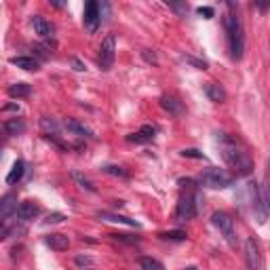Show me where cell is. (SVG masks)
<instances>
[{"label":"cell","mask_w":270,"mask_h":270,"mask_svg":"<svg viewBox=\"0 0 270 270\" xmlns=\"http://www.w3.org/2000/svg\"><path fill=\"white\" fill-rule=\"evenodd\" d=\"M220 139H222V158H224V163L236 173V178L251 176V171H253L251 156L245 152V150L236 144V139H232L230 135L222 133Z\"/></svg>","instance_id":"6da1fadb"},{"label":"cell","mask_w":270,"mask_h":270,"mask_svg":"<svg viewBox=\"0 0 270 270\" xmlns=\"http://www.w3.org/2000/svg\"><path fill=\"white\" fill-rule=\"evenodd\" d=\"M224 28H226V38H228V51L230 57L234 61L243 59L245 51V36H243V23L234 13L224 15Z\"/></svg>","instance_id":"7a4b0ae2"},{"label":"cell","mask_w":270,"mask_h":270,"mask_svg":"<svg viewBox=\"0 0 270 270\" xmlns=\"http://www.w3.org/2000/svg\"><path fill=\"white\" fill-rule=\"evenodd\" d=\"M198 181H201L203 186H207V188L218 190V188H228V186H232L234 178L230 176L228 171H224V169H218V167H209V169H205V171L201 173Z\"/></svg>","instance_id":"3957f363"},{"label":"cell","mask_w":270,"mask_h":270,"mask_svg":"<svg viewBox=\"0 0 270 270\" xmlns=\"http://www.w3.org/2000/svg\"><path fill=\"white\" fill-rule=\"evenodd\" d=\"M211 222L213 226H216L222 234H224V239L232 245V247H236V234H234V220L228 216V213L224 211H216L211 216Z\"/></svg>","instance_id":"277c9868"},{"label":"cell","mask_w":270,"mask_h":270,"mask_svg":"<svg viewBox=\"0 0 270 270\" xmlns=\"http://www.w3.org/2000/svg\"><path fill=\"white\" fill-rule=\"evenodd\" d=\"M114 57H116V38H114V34H108L99 45V57H97L99 68L108 72V70L114 66Z\"/></svg>","instance_id":"5b68a950"},{"label":"cell","mask_w":270,"mask_h":270,"mask_svg":"<svg viewBox=\"0 0 270 270\" xmlns=\"http://www.w3.org/2000/svg\"><path fill=\"white\" fill-rule=\"evenodd\" d=\"M196 196H190V194H186V196H181L180 198V203H178V207H176V222H188V220H192L194 216H196Z\"/></svg>","instance_id":"8992f818"},{"label":"cell","mask_w":270,"mask_h":270,"mask_svg":"<svg viewBox=\"0 0 270 270\" xmlns=\"http://www.w3.org/2000/svg\"><path fill=\"white\" fill-rule=\"evenodd\" d=\"M101 26V17H99V2H95V0H91V2L85 4V28L89 34H95V32L99 30Z\"/></svg>","instance_id":"52a82bcc"},{"label":"cell","mask_w":270,"mask_h":270,"mask_svg":"<svg viewBox=\"0 0 270 270\" xmlns=\"http://www.w3.org/2000/svg\"><path fill=\"white\" fill-rule=\"evenodd\" d=\"M245 262H247L249 270H262V253H260V245L256 239L245 241Z\"/></svg>","instance_id":"ba28073f"},{"label":"cell","mask_w":270,"mask_h":270,"mask_svg":"<svg viewBox=\"0 0 270 270\" xmlns=\"http://www.w3.org/2000/svg\"><path fill=\"white\" fill-rule=\"evenodd\" d=\"M45 245L51 247L53 251H66L70 247V236L61 232H51L45 236Z\"/></svg>","instance_id":"9c48e42d"},{"label":"cell","mask_w":270,"mask_h":270,"mask_svg":"<svg viewBox=\"0 0 270 270\" xmlns=\"http://www.w3.org/2000/svg\"><path fill=\"white\" fill-rule=\"evenodd\" d=\"M154 127L152 125H144L137 133H129L127 135V141H131V144H148V141L154 139Z\"/></svg>","instance_id":"30bf717a"},{"label":"cell","mask_w":270,"mask_h":270,"mask_svg":"<svg viewBox=\"0 0 270 270\" xmlns=\"http://www.w3.org/2000/svg\"><path fill=\"white\" fill-rule=\"evenodd\" d=\"M15 213H17V218L21 222H30V220H34L38 213H41V207L34 203V201H26V203H21L17 209H15Z\"/></svg>","instance_id":"8fae6325"},{"label":"cell","mask_w":270,"mask_h":270,"mask_svg":"<svg viewBox=\"0 0 270 270\" xmlns=\"http://www.w3.org/2000/svg\"><path fill=\"white\" fill-rule=\"evenodd\" d=\"M256 213H258V222H260V224H264L266 216H268V190H266V184H262L260 190H258V207H256Z\"/></svg>","instance_id":"7c38bea8"},{"label":"cell","mask_w":270,"mask_h":270,"mask_svg":"<svg viewBox=\"0 0 270 270\" xmlns=\"http://www.w3.org/2000/svg\"><path fill=\"white\" fill-rule=\"evenodd\" d=\"M15 209H17V194L15 192L4 194L2 198H0V222H2L4 218H9L11 213H15Z\"/></svg>","instance_id":"4fadbf2b"},{"label":"cell","mask_w":270,"mask_h":270,"mask_svg":"<svg viewBox=\"0 0 270 270\" xmlns=\"http://www.w3.org/2000/svg\"><path fill=\"white\" fill-rule=\"evenodd\" d=\"M161 108L165 112H169L173 116H180L184 112V106H181V101L176 97V95H163L161 97Z\"/></svg>","instance_id":"5bb4252c"},{"label":"cell","mask_w":270,"mask_h":270,"mask_svg":"<svg viewBox=\"0 0 270 270\" xmlns=\"http://www.w3.org/2000/svg\"><path fill=\"white\" fill-rule=\"evenodd\" d=\"M97 218L106 220V222H114V224H125V226H131V228H139V222H135L131 218H125V216H118V213H112V211H97Z\"/></svg>","instance_id":"9a60e30c"},{"label":"cell","mask_w":270,"mask_h":270,"mask_svg":"<svg viewBox=\"0 0 270 270\" xmlns=\"http://www.w3.org/2000/svg\"><path fill=\"white\" fill-rule=\"evenodd\" d=\"M63 127H66L68 131H72L74 135H78V137H93V131L89 127H85L81 121H76V118H66Z\"/></svg>","instance_id":"2e32d148"},{"label":"cell","mask_w":270,"mask_h":270,"mask_svg":"<svg viewBox=\"0 0 270 270\" xmlns=\"http://www.w3.org/2000/svg\"><path fill=\"white\" fill-rule=\"evenodd\" d=\"M32 26H34L36 34L41 38H51L53 36V26L45 17H41V15H34V17H32Z\"/></svg>","instance_id":"e0dca14e"},{"label":"cell","mask_w":270,"mask_h":270,"mask_svg":"<svg viewBox=\"0 0 270 270\" xmlns=\"http://www.w3.org/2000/svg\"><path fill=\"white\" fill-rule=\"evenodd\" d=\"M205 95H207L213 104H222V101H226V91L222 89L218 83H207V85H205Z\"/></svg>","instance_id":"ac0fdd59"},{"label":"cell","mask_w":270,"mask_h":270,"mask_svg":"<svg viewBox=\"0 0 270 270\" xmlns=\"http://www.w3.org/2000/svg\"><path fill=\"white\" fill-rule=\"evenodd\" d=\"M2 131L4 133H9V135H17V133H23L26 131V123L21 121V118H9V121H4L2 123Z\"/></svg>","instance_id":"d6986e66"},{"label":"cell","mask_w":270,"mask_h":270,"mask_svg":"<svg viewBox=\"0 0 270 270\" xmlns=\"http://www.w3.org/2000/svg\"><path fill=\"white\" fill-rule=\"evenodd\" d=\"M23 173H26V163L15 161L13 167H11V173L6 176V184H17V181L23 178Z\"/></svg>","instance_id":"ffe728a7"},{"label":"cell","mask_w":270,"mask_h":270,"mask_svg":"<svg viewBox=\"0 0 270 270\" xmlns=\"http://www.w3.org/2000/svg\"><path fill=\"white\" fill-rule=\"evenodd\" d=\"M70 178H72V180H74L76 184L81 186L83 190H87V192H97V188H95V184H93V181H91L89 178L85 176V173H81V171H72V173H70Z\"/></svg>","instance_id":"44dd1931"},{"label":"cell","mask_w":270,"mask_h":270,"mask_svg":"<svg viewBox=\"0 0 270 270\" xmlns=\"http://www.w3.org/2000/svg\"><path fill=\"white\" fill-rule=\"evenodd\" d=\"M11 63L21 70H28V72H36L38 70V61L34 57H11Z\"/></svg>","instance_id":"7402d4cb"},{"label":"cell","mask_w":270,"mask_h":270,"mask_svg":"<svg viewBox=\"0 0 270 270\" xmlns=\"http://www.w3.org/2000/svg\"><path fill=\"white\" fill-rule=\"evenodd\" d=\"M32 93V87L28 85V83H15V85H11L9 87V95L11 97H28V95Z\"/></svg>","instance_id":"603a6c76"},{"label":"cell","mask_w":270,"mask_h":270,"mask_svg":"<svg viewBox=\"0 0 270 270\" xmlns=\"http://www.w3.org/2000/svg\"><path fill=\"white\" fill-rule=\"evenodd\" d=\"M139 268L141 270H165V266L154 258H139Z\"/></svg>","instance_id":"cb8c5ba5"},{"label":"cell","mask_w":270,"mask_h":270,"mask_svg":"<svg viewBox=\"0 0 270 270\" xmlns=\"http://www.w3.org/2000/svg\"><path fill=\"white\" fill-rule=\"evenodd\" d=\"M163 241H186V232L184 230H167V232H161L158 234Z\"/></svg>","instance_id":"d4e9b609"},{"label":"cell","mask_w":270,"mask_h":270,"mask_svg":"<svg viewBox=\"0 0 270 270\" xmlns=\"http://www.w3.org/2000/svg\"><path fill=\"white\" fill-rule=\"evenodd\" d=\"M41 127L46 131V133H51L53 131V135H57V131H59V125L53 121V118H49V116H43L41 118Z\"/></svg>","instance_id":"484cf974"},{"label":"cell","mask_w":270,"mask_h":270,"mask_svg":"<svg viewBox=\"0 0 270 270\" xmlns=\"http://www.w3.org/2000/svg\"><path fill=\"white\" fill-rule=\"evenodd\" d=\"M104 173H108V176H116V178H127V171L123 169V167L118 165H106L104 169H101Z\"/></svg>","instance_id":"4316f807"},{"label":"cell","mask_w":270,"mask_h":270,"mask_svg":"<svg viewBox=\"0 0 270 270\" xmlns=\"http://www.w3.org/2000/svg\"><path fill=\"white\" fill-rule=\"evenodd\" d=\"M184 59L190 63V66H194L196 70H207V61L205 59H196V57H192V55H184Z\"/></svg>","instance_id":"83f0119b"},{"label":"cell","mask_w":270,"mask_h":270,"mask_svg":"<svg viewBox=\"0 0 270 270\" xmlns=\"http://www.w3.org/2000/svg\"><path fill=\"white\" fill-rule=\"evenodd\" d=\"M181 156H184V158H205V154L201 152V150H196V148H184V150H181Z\"/></svg>","instance_id":"f1b7e54d"},{"label":"cell","mask_w":270,"mask_h":270,"mask_svg":"<svg viewBox=\"0 0 270 270\" xmlns=\"http://www.w3.org/2000/svg\"><path fill=\"white\" fill-rule=\"evenodd\" d=\"M68 218L63 216V213H49L45 220V224H61V222H66Z\"/></svg>","instance_id":"f546056e"},{"label":"cell","mask_w":270,"mask_h":270,"mask_svg":"<svg viewBox=\"0 0 270 270\" xmlns=\"http://www.w3.org/2000/svg\"><path fill=\"white\" fill-rule=\"evenodd\" d=\"M112 239L116 241H123V243H129V245H135V243H139L137 236H129V234H110Z\"/></svg>","instance_id":"4dcf8cb0"},{"label":"cell","mask_w":270,"mask_h":270,"mask_svg":"<svg viewBox=\"0 0 270 270\" xmlns=\"http://www.w3.org/2000/svg\"><path fill=\"white\" fill-rule=\"evenodd\" d=\"M74 264L81 266V268H87V266L93 264V258H89V256H76L74 258Z\"/></svg>","instance_id":"1f68e13d"},{"label":"cell","mask_w":270,"mask_h":270,"mask_svg":"<svg viewBox=\"0 0 270 270\" xmlns=\"http://www.w3.org/2000/svg\"><path fill=\"white\" fill-rule=\"evenodd\" d=\"M141 57H144L148 63H154V66H156V63H158V57H156V53L154 51H150V49H144V51H141Z\"/></svg>","instance_id":"d6a6232c"},{"label":"cell","mask_w":270,"mask_h":270,"mask_svg":"<svg viewBox=\"0 0 270 270\" xmlns=\"http://www.w3.org/2000/svg\"><path fill=\"white\" fill-rule=\"evenodd\" d=\"M196 13H198V15H203L205 19H211V17H213V13H216V11H213L211 6H198Z\"/></svg>","instance_id":"836d02e7"},{"label":"cell","mask_w":270,"mask_h":270,"mask_svg":"<svg viewBox=\"0 0 270 270\" xmlns=\"http://www.w3.org/2000/svg\"><path fill=\"white\" fill-rule=\"evenodd\" d=\"M6 236H9V226L4 222H0V241H4Z\"/></svg>","instance_id":"e575fe53"},{"label":"cell","mask_w":270,"mask_h":270,"mask_svg":"<svg viewBox=\"0 0 270 270\" xmlns=\"http://www.w3.org/2000/svg\"><path fill=\"white\" fill-rule=\"evenodd\" d=\"M72 66H74V70H76V72H85V63L81 61V59H72Z\"/></svg>","instance_id":"d590c367"},{"label":"cell","mask_w":270,"mask_h":270,"mask_svg":"<svg viewBox=\"0 0 270 270\" xmlns=\"http://www.w3.org/2000/svg\"><path fill=\"white\" fill-rule=\"evenodd\" d=\"M6 110H19L17 104H9V106H2V112H6Z\"/></svg>","instance_id":"8d00e7d4"},{"label":"cell","mask_w":270,"mask_h":270,"mask_svg":"<svg viewBox=\"0 0 270 270\" xmlns=\"http://www.w3.org/2000/svg\"><path fill=\"white\" fill-rule=\"evenodd\" d=\"M186 270H198V268H196V266H188Z\"/></svg>","instance_id":"74e56055"}]
</instances>
